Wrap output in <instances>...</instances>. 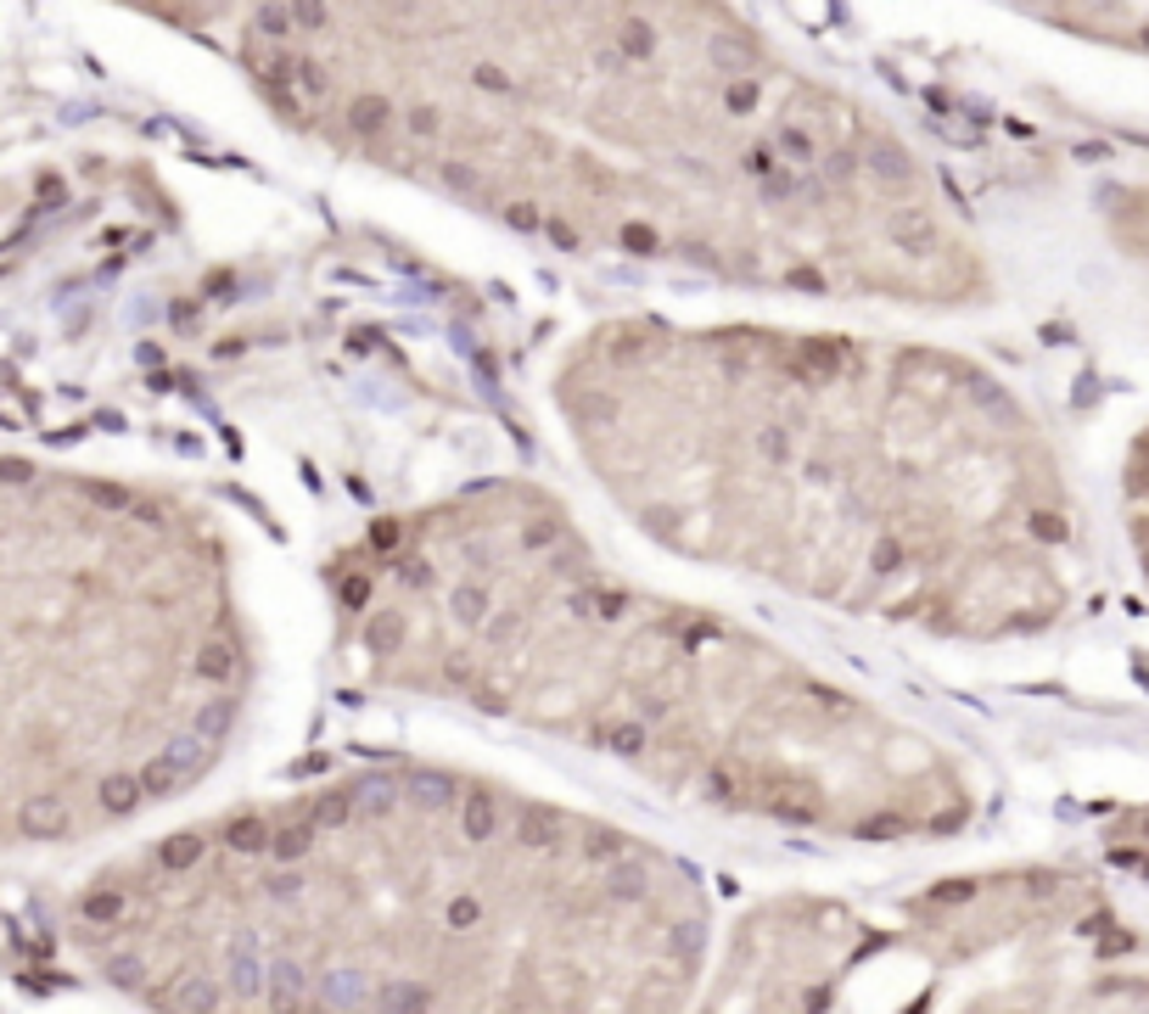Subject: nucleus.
Returning a JSON list of instances; mask_svg holds the SVG:
<instances>
[{
    "instance_id": "f257e3e1",
    "label": "nucleus",
    "mask_w": 1149,
    "mask_h": 1014,
    "mask_svg": "<svg viewBox=\"0 0 1149 1014\" xmlns=\"http://www.w3.org/2000/svg\"><path fill=\"white\" fill-rule=\"evenodd\" d=\"M269 118L521 241L960 314L992 258L875 102L729 7H203Z\"/></svg>"
},
{
    "instance_id": "f03ea898",
    "label": "nucleus",
    "mask_w": 1149,
    "mask_h": 1014,
    "mask_svg": "<svg viewBox=\"0 0 1149 1014\" xmlns=\"http://www.w3.org/2000/svg\"><path fill=\"white\" fill-rule=\"evenodd\" d=\"M550 410L622 521L696 566L947 645L1048 634L1082 527L998 370L780 320H600Z\"/></svg>"
},
{
    "instance_id": "7ed1b4c3",
    "label": "nucleus",
    "mask_w": 1149,
    "mask_h": 1014,
    "mask_svg": "<svg viewBox=\"0 0 1149 1014\" xmlns=\"http://www.w3.org/2000/svg\"><path fill=\"white\" fill-rule=\"evenodd\" d=\"M79 925L158 1014H674L706 958L667 852L426 762L174 830Z\"/></svg>"
},
{
    "instance_id": "20e7f679",
    "label": "nucleus",
    "mask_w": 1149,
    "mask_h": 1014,
    "mask_svg": "<svg viewBox=\"0 0 1149 1014\" xmlns=\"http://www.w3.org/2000/svg\"><path fill=\"white\" fill-rule=\"evenodd\" d=\"M365 684L460 706L717 818L836 841H937L981 813L942 735L774 634L622 572L539 482L388 510L325 561Z\"/></svg>"
}]
</instances>
